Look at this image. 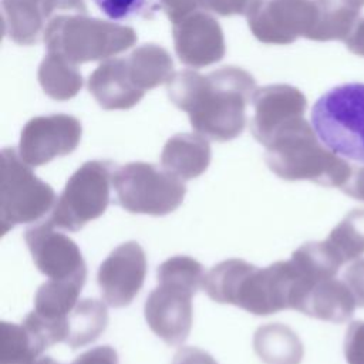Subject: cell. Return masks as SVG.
<instances>
[{
  "label": "cell",
  "mask_w": 364,
  "mask_h": 364,
  "mask_svg": "<svg viewBox=\"0 0 364 364\" xmlns=\"http://www.w3.org/2000/svg\"><path fill=\"white\" fill-rule=\"evenodd\" d=\"M71 364H118V355L112 347L100 346L82 353Z\"/></svg>",
  "instance_id": "cell-30"
},
{
  "label": "cell",
  "mask_w": 364,
  "mask_h": 364,
  "mask_svg": "<svg viewBox=\"0 0 364 364\" xmlns=\"http://www.w3.org/2000/svg\"><path fill=\"white\" fill-rule=\"evenodd\" d=\"M346 47L360 57H364V18L358 20L350 36L346 38Z\"/></svg>",
  "instance_id": "cell-35"
},
{
  "label": "cell",
  "mask_w": 364,
  "mask_h": 364,
  "mask_svg": "<svg viewBox=\"0 0 364 364\" xmlns=\"http://www.w3.org/2000/svg\"><path fill=\"white\" fill-rule=\"evenodd\" d=\"M161 7L168 16V18L173 23L183 18L185 16L198 11L199 4L198 0H159Z\"/></svg>",
  "instance_id": "cell-31"
},
{
  "label": "cell",
  "mask_w": 364,
  "mask_h": 364,
  "mask_svg": "<svg viewBox=\"0 0 364 364\" xmlns=\"http://www.w3.org/2000/svg\"><path fill=\"white\" fill-rule=\"evenodd\" d=\"M146 276V256L136 242L115 247L100 264L97 282L104 301L115 309L127 307L142 289Z\"/></svg>",
  "instance_id": "cell-13"
},
{
  "label": "cell",
  "mask_w": 364,
  "mask_h": 364,
  "mask_svg": "<svg viewBox=\"0 0 364 364\" xmlns=\"http://www.w3.org/2000/svg\"><path fill=\"white\" fill-rule=\"evenodd\" d=\"M311 125L330 151L364 164V84L347 82L324 92L311 108Z\"/></svg>",
  "instance_id": "cell-5"
},
{
  "label": "cell",
  "mask_w": 364,
  "mask_h": 364,
  "mask_svg": "<svg viewBox=\"0 0 364 364\" xmlns=\"http://www.w3.org/2000/svg\"><path fill=\"white\" fill-rule=\"evenodd\" d=\"M34 364H61V363H57L51 357H41V358H37Z\"/></svg>",
  "instance_id": "cell-37"
},
{
  "label": "cell",
  "mask_w": 364,
  "mask_h": 364,
  "mask_svg": "<svg viewBox=\"0 0 364 364\" xmlns=\"http://www.w3.org/2000/svg\"><path fill=\"white\" fill-rule=\"evenodd\" d=\"M37 75L44 92L55 101L75 97L82 87V75L77 65L55 53L47 51Z\"/></svg>",
  "instance_id": "cell-23"
},
{
  "label": "cell",
  "mask_w": 364,
  "mask_h": 364,
  "mask_svg": "<svg viewBox=\"0 0 364 364\" xmlns=\"http://www.w3.org/2000/svg\"><path fill=\"white\" fill-rule=\"evenodd\" d=\"M125 64L131 82L144 94L168 82L173 75V63L169 53L156 44L136 47L125 57Z\"/></svg>",
  "instance_id": "cell-20"
},
{
  "label": "cell",
  "mask_w": 364,
  "mask_h": 364,
  "mask_svg": "<svg viewBox=\"0 0 364 364\" xmlns=\"http://www.w3.org/2000/svg\"><path fill=\"white\" fill-rule=\"evenodd\" d=\"M47 51L78 65L108 60L131 48L136 33L128 26L88 17L81 13L55 16L44 30Z\"/></svg>",
  "instance_id": "cell-4"
},
{
  "label": "cell",
  "mask_w": 364,
  "mask_h": 364,
  "mask_svg": "<svg viewBox=\"0 0 364 364\" xmlns=\"http://www.w3.org/2000/svg\"><path fill=\"white\" fill-rule=\"evenodd\" d=\"M172 364H218L215 358L198 347H182L176 351Z\"/></svg>",
  "instance_id": "cell-32"
},
{
  "label": "cell",
  "mask_w": 364,
  "mask_h": 364,
  "mask_svg": "<svg viewBox=\"0 0 364 364\" xmlns=\"http://www.w3.org/2000/svg\"><path fill=\"white\" fill-rule=\"evenodd\" d=\"M94 3L108 18L124 20L141 11L145 0H94Z\"/></svg>",
  "instance_id": "cell-28"
},
{
  "label": "cell",
  "mask_w": 364,
  "mask_h": 364,
  "mask_svg": "<svg viewBox=\"0 0 364 364\" xmlns=\"http://www.w3.org/2000/svg\"><path fill=\"white\" fill-rule=\"evenodd\" d=\"M264 161L284 181H310L327 188H343L353 166L330 151L303 118L282 127L267 142Z\"/></svg>",
  "instance_id": "cell-3"
},
{
  "label": "cell",
  "mask_w": 364,
  "mask_h": 364,
  "mask_svg": "<svg viewBox=\"0 0 364 364\" xmlns=\"http://www.w3.org/2000/svg\"><path fill=\"white\" fill-rule=\"evenodd\" d=\"M162 168L182 181L200 176L210 164V146L200 134L182 132L171 136L161 154Z\"/></svg>",
  "instance_id": "cell-19"
},
{
  "label": "cell",
  "mask_w": 364,
  "mask_h": 364,
  "mask_svg": "<svg viewBox=\"0 0 364 364\" xmlns=\"http://www.w3.org/2000/svg\"><path fill=\"white\" fill-rule=\"evenodd\" d=\"M355 307V297L347 283L328 277L310 286L297 310L318 320L343 323L354 314Z\"/></svg>",
  "instance_id": "cell-18"
},
{
  "label": "cell",
  "mask_w": 364,
  "mask_h": 364,
  "mask_svg": "<svg viewBox=\"0 0 364 364\" xmlns=\"http://www.w3.org/2000/svg\"><path fill=\"white\" fill-rule=\"evenodd\" d=\"M24 240L31 253L36 267L51 280L87 279V266L77 243L54 230L50 220L28 228Z\"/></svg>",
  "instance_id": "cell-12"
},
{
  "label": "cell",
  "mask_w": 364,
  "mask_h": 364,
  "mask_svg": "<svg viewBox=\"0 0 364 364\" xmlns=\"http://www.w3.org/2000/svg\"><path fill=\"white\" fill-rule=\"evenodd\" d=\"M112 188L121 208L151 216L173 212L182 205L186 193L182 179L146 162H129L115 168Z\"/></svg>",
  "instance_id": "cell-7"
},
{
  "label": "cell",
  "mask_w": 364,
  "mask_h": 364,
  "mask_svg": "<svg viewBox=\"0 0 364 364\" xmlns=\"http://www.w3.org/2000/svg\"><path fill=\"white\" fill-rule=\"evenodd\" d=\"M316 3L318 7V21L310 40L346 41L360 20V11L338 0H316Z\"/></svg>",
  "instance_id": "cell-24"
},
{
  "label": "cell",
  "mask_w": 364,
  "mask_h": 364,
  "mask_svg": "<svg viewBox=\"0 0 364 364\" xmlns=\"http://www.w3.org/2000/svg\"><path fill=\"white\" fill-rule=\"evenodd\" d=\"M166 91L171 102L188 114L198 134L226 142L245 129L246 105L256 91V81L246 70L233 65L206 75L182 70L166 82Z\"/></svg>",
  "instance_id": "cell-1"
},
{
  "label": "cell",
  "mask_w": 364,
  "mask_h": 364,
  "mask_svg": "<svg viewBox=\"0 0 364 364\" xmlns=\"http://www.w3.org/2000/svg\"><path fill=\"white\" fill-rule=\"evenodd\" d=\"M81 135V122L73 115L34 117L21 129L18 154L30 166H41L75 151Z\"/></svg>",
  "instance_id": "cell-10"
},
{
  "label": "cell",
  "mask_w": 364,
  "mask_h": 364,
  "mask_svg": "<svg viewBox=\"0 0 364 364\" xmlns=\"http://www.w3.org/2000/svg\"><path fill=\"white\" fill-rule=\"evenodd\" d=\"M115 165L111 161H88L67 181L48 220L70 232L82 229L102 216L109 203Z\"/></svg>",
  "instance_id": "cell-8"
},
{
  "label": "cell",
  "mask_w": 364,
  "mask_h": 364,
  "mask_svg": "<svg viewBox=\"0 0 364 364\" xmlns=\"http://www.w3.org/2000/svg\"><path fill=\"white\" fill-rule=\"evenodd\" d=\"M343 280L353 291L357 306L364 307V259L354 262L344 273Z\"/></svg>",
  "instance_id": "cell-29"
},
{
  "label": "cell",
  "mask_w": 364,
  "mask_h": 364,
  "mask_svg": "<svg viewBox=\"0 0 364 364\" xmlns=\"http://www.w3.org/2000/svg\"><path fill=\"white\" fill-rule=\"evenodd\" d=\"M341 191L346 195H348V196H351V198H354L357 200H363L364 202V166L353 168L351 176L344 183Z\"/></svg>",
  "instance_id": "cell-34"
},
{
  "label": "cell",
  "mask_w": 364,
  "mask_h": 364,
  "mask_svg": "<svg viewBox=\"0 0 364 364\" xmlns=\"http://www.w3.org/2000/svg\"><path fill=\"white\" fill-rule=\"evenodd\" d=\"M198 290L168 279H158V286L145 301V320L149 328L169 346H181L192 327V297Z\"/></svg>",
  "instance_id": "cell-11"
},
{
  "label": "cell",
  "mask_w": 364,
  "mask_h": 364,
  "mask_svg": "<svg viewBox=\"0 0 364 364\" xmlns=\"http://www.w3.org/2000/svg\"><path fill=\"white\" fill-rule=\"evenodd\" d=\"M256 354L266 364H300L303 344L297 334L283 324H266L253 337Z\"/></svg>",
  "instance_id": "cell-21"
},
{
  "label": "cell",
  "mask_w": 364,
  "mask_h": 364,
  "mask_svg": "<svg viewBox=\"0 0 364 364\" xmlns=\"http://www.w3.org/2000/svg\"><path fill=\"white\" fill-rule=\"evenodd\" d=\"M88 90L104 109H129L144 97L128 77L125 57L101 63L88 78Z\"/></svg>",
  "instance_id": "cell-17"
},
{
  "label": "cell",
  "mask_w": 364,
  "mask_h": 364,
  "mask_svg": "<svg viewBox=\"0 0 364 364\" xmlns=\"http://www.w3.org/2000/svg\"><path fill=\"white\" fill-rule=\"evenodd\" d=\"M252 104L255 114L250 121V129L253 136L264 146L282 127L303 117L307 108L304 94L299 88L287 84H272L256 88Z\"/></svg>",
  "instance_id": "cell-16"
},
{
  "label": "cell",
  "mask_w": 364,
  "mask_h": 364,
  "mask_svg": "<svg viewBox=\"0 0 364 364\" xmlns=\"http://www.w3.org/2000/svg\"><path fill=\"white\" fill-rule=\"evenodd\" d=\"M55 192L38 179L14 148L1 149L0 162V232L37 222L54 209Z\"/></svg>",
  "instance_id": "cell-6"
},
{
  "label": "cell",
  "mask_w": 364,
  "mask_h": 364,
  "mask_svg": "<svg viewBox=\"0 0 364 364\" xmlns=\"http://www.w3.org/2000/svg\"><path fill=\"white\" fill-rule=\"evenodd\" d=\"M253 0H208L209 11L219 16L245 14Z\"/></svg>",
  "instance_id": "cell-33"
},
{
  "label": "cell",
  "mask_w": 364,
  "mask_h": 364,
  "mask_svg": "<svg viewBox=\"0 0 364 364\" xmlns=\"http://www.w3.org/2000/svg\"><path fill=\"white\" fill-rule=\"evenodd\" d=\"M299 276L291 260L259 269L242 259H228L206 276L208 296L220 304H233L256 316L294 309Z\"/></svg>",
  "instance_id": "cell-2"
},
{
  "label": "cell",
  "mask_w": 364,
  "mask_h": 364,
  "mask_svg": "<svg viewBox=\"0 0 364 364\" xmlns=\"http://www.w3.org/2000/svg\"><path fill=\"white\" fill-rule=\"evenodd\" d=\"M43 351V346L23 324L1 321L0 364H34Z\"/></svg>",
  "instance_id": "cell-25"
},
{
  "label": "cell",
  "mask_w": 364,
  "mask_h": 364,
  "mask_svg": "<svg viewBox=\"0 0 364 364\" xmlns=\"http://www.w3.org/2000/svg\"><path fill=\"white\" fill-rule=\"evenodd\" d=\"M344 357L347 364H364V320L353 321L344 338Z\"/></svg>",
  "instance_id": "cell-27"
},
{
  "label": "cell",
  "mask_w": 364,
  "mask_h": 364,
  "mask_svg": "<svg viewBox=\"0 0 364 364\" xmlns=\"http://www.w3.org/2000/svg\"><path fill=\"white\" fill-rule=\"evenodd\" d=\"M338 1L354 9V10H358V11L361 7H364V0H338Z\"/></svg>",
  "instance_id": "cell-36"
},
{
  "label": "cell",
  "mask_w": 364,
  "mask_h": 364,
  "mask_svg": "<svg viewBox=\"0 0 364 364\" xmlns=\"http://www.w3.org/2000/svg\"><path fill=\"white\" fill-rule=\"evenodd\" d=\"M108 311L102 301L95 299L80 300L67 317L65 344L71 348L94 343L107 328Z\"/></svg>",
  "instance_id": "cell-22"
},
{
  "label": "cell",
  "mask_w": 364,
  "mask_h": 364,
  "mask_svg": "<svg viewBox=\"0 0 364 364\" xmlns=\"http://www.w3.org/2000/svg\"><path fill=\"white\" fill-rule=\"evenodd\" d=\"M4 33L20 46L40 41L58 11L87 13L84 0H1Z\"/></svg>",
  "instance_id": "cell-15"
},
{
  "label": "cell",
  "mask_w": 364,
  "mask_h": 364,
  "mask_svg": "<svg viewBox=\"0 0 364 364\" xmlns=\"http://www.w3.org/2000/svg\"><path fill=\"white\" fill-rule=\"evenodd\" d=\"M175 51L181 63L192 68L212 65L225 55L223 31L210 14L198 10L173 23Z\"/></svg>",
  "instance_id": "cell-14"
},
{
  "label": "cell",
  "mask_w": 364,
  "mask_h": 364,
  "mask_svg": "<svg viewBox=\"0 0 364 364\" xmlns=\"http://www.w3.org/2000/svg\"><path fill=\"white\" fill-rule=\"evenodd\" d=\"M326 242L333 247L337 256L351 262L364 255V208L350 210L343 220L333 228Z\"/></svg>",
  "instance_id": "cell-26"
},
{
  "label": "cell",
  "mask_w": 364,
  "mask_h": 364,
  "mask_svg": "<svg viewBox=\"0 0 364 364\" xmlns=\"http://www.w3.org/2000/svg\"><path fill=\"white\" fill-rule=\"evenodd\" d=\"M253 36L264 44H291L311 38L317 21L316 0H253L246 13Z\"/></svg>",
  "instance_id": "cell-9"
}]
</instances>
